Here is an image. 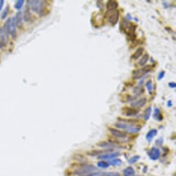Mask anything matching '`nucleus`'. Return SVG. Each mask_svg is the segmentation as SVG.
I'll return each instance as SVG.
<instances>
[{"label":"nucleus","instance_id":"1","mask_svg":"<svg viewBox=\"0 0 176 176\" xmlns=\"http://www.w3.org/2000/svg\"><path fill=\"white\" fill-rule=\"evenodd\" d=\"M115 126L117 128H120V129L125 130L127 132L131 133H135L139 132L141 129L140 126H136L134 124V122L131 121H124V122H118L115 124Z\"/></svg>","mask_w":176,"mask_h":176},{"label":"nucleus","instance_id":"2","mask_svg":"<svg viewBox=\"0 0 176 176\" xmlns=\"http://www.w3.org/2000/svg\"><path fill=\"white\" fill-rule=\"evenodd\" d=\"M31 10L35 13L39 14L42 16L45 11V2L35 0V1H29Z\"/></svg>","mask_w":176,"mask_h":176},{"label":"nucleus","instance_id":"3","mask_svg":"<svg viewBox=\"0 0 176 176\" xmlns=\"http://www.w3.org/2000/svg\"><path fill=\"white\" fill-rule=\"evenodd\" d=\"M4 27L5 28V29L6 30L7 32H8V34H10L12 37L13 38H15L16 37L17 32H16V21H15V18L13 17V18H9L8 20H7L6 21L5 24H4Z\"/></svg>","mask_w":176,"mask_h":176},{"label":"nucleus","instance_id":"4","mask_svg":"<svg viewBox=\"0 0 176 176\" xmlns=\"http://www.w3.org/2000/svg\"><path fill=\"white\" fill-rule=\"evenodd\" d=\"M97 170V168L95 166H94L93 165H84L82 166V167H80L79 169L75 171L76 174H78V175H86L88 174V173H92L93 171Z\"/></svg>","mask_w":176,"mask_h":176},{"label":"nucleus","instance_id":"5","mask_svg":"<svg viewBox=\"0 0 176 176\" xmlns=\"http://www.w3.org/2000/svg\"><path fill=\"white\" fill-rule=\"evenodd\" d=\"M105 18L108 19V21L112 25H115L119 20V12L117 11H107L106 13Z\"/></svg>","mask_w":176,"mask_h":176},{"label":"nucleus","instance_id":"6","mask_svg":"<svg viewBox=\"0 0 176 176\" xmlns=\"http://www.w3.org/2000/svg\"><path fill=\"white\" fill-rule=\"evenodd\" d=\"M152 66L151 65H146V66H144V67H142V69L137 70L134 72L133 74V78L135 79H139L141 78L144 75H145L146 74L149 73L151 71Z\"/></svg>","mask_w":176,"mask_h":176},{"label":"nucleus","instance_id":"7","mask_svg":"<svg viewBox=\"0 0 176 176\" xmlns=\"http://www.w3.org/2000/svg\"><path fill=\"white\" fill-rule=\"evenodd\" d=\"M8 33L5 28H0V49H3L6 46L8 40Z\"/></svg>","mask_w":176,"mask_h":176},{"label":"nucleus","instance_id":"8","mask_svg":"<svg viewBox=\"0 0 176 176\" xmlns=\"http://www.w3.org/2000/svg\"><path fill=\"white\" fill-rule=\"evenodd\" d=\"M148 155L149 158H150V159H151L152 160H156L160 158V151L158 149L153 147V148L149 151V152L148 153Z\"/></svg>","mask_w":176,"mask_h":176},{"label":"nucleus","instance_id":"9","mask_svg":"<svg viewBox=\"0 0 176 176\" xmlns=\"http://www.w3.org/2000/svg\"><path fill=\"white\" fill-rule=\"evenodd\" d=\"M139 110L136 109L134 108H129V107H124L122 110V113L126 116H135L138 113Z\"/></svg>","mask_w":176,"mask_h":176},{"label":"nucleus","instance_id":"10","mask_svg":"<svg viewBox=\"0 0 176 176\" xmlns=\"http://www.w3.org/2000/svg\"><path fill=\"white\" fill-rule=\"evenodd\" d=\"M109 131L112 134L113 136L117 138H124L126 136V133L120 131V130L113 129V128H109Z\"/></svg>","mask_w":176,"mask_h":176},{"label":"nucleus","instance_id":"11","mask_svg":"<svg viewBox=\"0 0 176 176\" xmlns=\"http://www.w3.org/2000/svg\"><path fill=\"white\" fill-rule=\"evenodd\" d=\"M120 153H107L104 154V155H102L99 156V159H102V160H110V159H114L117 157L120 156Z\"/></svg>","mask_w":176,"mask_h":176},{"label":"nucleus","instance_id":"12","mask_svg":"<svg viewBox=\"0 0 176 176\" xmlns=\"http://www.w3.org/2000/svg\"><path fill=\"white\" fill-rule=\"evenodd\" d=\"M118 6V2L115 0H109L107 3V11H114Z\"/></svg>","mask_w":176,"mask_h":176},{"label":"nucleus","instance_id":"13","mask_svg":"<svg viewBox=\"0 0 176 176\" xmlns=\"http://www.w3.org/2000/svg\"><path fill=\"white\" fill-rule=\"evenodd\" d=\"M30 4L29 2H27V6H26V10L24 12V20L25 21H30V18H31V14L30 12Z\"/></svg>","mask_w":176,"mask_h":176},{"label":"nucleus","instance_id":"14","mask_svg":"<svg viewBox=\"0 0 176 176\" xmlns=\"http://www.w3.org/2000/svg\"><path fill=\"white\" fill-rule=\"evenodd\" d=\"M15 18V21H16V26H18L19 28H20L22 26L23 23V13L21 11H19L17 13Z\"/></svg>","mask_w":176,"mask_h":176},{"label":"nucleus","instance_id":"15","mask_svg":"<svg viewBox=\"0 0 176 176\" xmlns=\"http://www.w3.org/2000/svg\"><path fill=\"white\" fill-rule=\"evenodd\" d=\"M146 103V98H144L140 99V100L136 101V102L132 103L131 106L133 107L141 108L142 107H144V106L145 105Z\"/></svg>","mask_w":176,"mask_h":176},{"label":"nucleus","instance_id":"16","mask_svg":"<svg viewBox=\"0 0 176 176\" xmlns=\"http://www.w3.org/2000/svg\"><path fill=\"white\" fill-rule=\"evenodd\" d=\"M158 134V131L156 129H151L147 133L146 136V140L150 142L153 138L155 136H156V135Z\"/></svg>","mask_w":176,"mask_h":176},{"label":"nucleus","instance_id":"17","mask_svg":"<svg viewBox=\"0 0 176 176\" xmlns=\"http://www.w3.org/2000/svg\"><path fill=\"white\" fill-rule=\"evenodd\" d=\"M153 117L158 122H161L163 120V117L162 113H160V109L158 107H155L154 109V113H153Z\"/></svg>","mask_w":176,"mask_h":176},{"label":"nucleus","instance_id":"18","mask_svg":"<svg viewBox=\"0 0 176 176\" xmlns=\"http://www.w3.org/2000/svg\"><path fill=\"white\" fill-rule=\"evenodd\" d=\"M134 168L131 166H129L123 171V174L124 176H135Z\"/></svg>","mask_w":176,"mask_h":176},{"label":"nucleus","instance_id":"19","mask_svg":"<svg viewBox=\"0 0 176 176\" xmlns=\"http://www.w3.org/2000/svg\"><path fill=\"white\" fill-rule=\"evenodd\" d=\"M143 53H144V48L139 47V49H137L136 50V51L134 53V54L133 55V56H132L133 59H137L139 57L141 56L142 54H143Z\"/></svg>","mask_w":176,"mask_h":176},{"label":"nucleus","instance_id":"20","mask_svg":"<svg viewBox=\"0 0 176 176\" xmlns=\"http://www.w3.org/2000/svg\"><path fill=\"white\" fill-rule=\"evenodd\" d=\"M149 54H147V53L144 54V56L141 58V59H139V64L140 65V66H144V65L146 64V62L149 61Z\"/></svg>","mask_w":176,"mask_h":176},{"label":"nucleus","instance_id":"21","mask_svg":"<svg viewBox=\"0 0 176 176\" xmlns=\"http://www.w3.org/2000/svg\"><path fill=\"white\" fill-rule=\"evenodd\" d=\"M108 164H109V165H112V166H120L122 164V161L120 160V159L114 158V159H112V160L108 162Z\"/></svg>","mask_w":176,"mask_h":176},{"label":"nucleus","instance_id":"22","mask_svg":"<svg viewBox=\"0 0 176 176\" xmlns=\"http://www.w3.org/2000/svg\"><path fill=\"white\" fill-rule=\"evenodd\" d=\"M151 111H152V108L151 107L147 108L145 111H144V120H146V121H148V120H149V118H150Z\"/></svg>","mask_w":176,"mask_h":176},{"label":"nucleus","instance_id":"23","mask_svg":"<svg viewBox=\"0 0 176 176\" xmlns=\"http://www.w3.org/2000/svg\"><path fill=\"white\" fill-rule=\"evenodd\" d=\"M120 173L117 172H106L100 173L98 176H120Z\"/></svg>","mask_w":176,"mask_h":176},{"label":"nucleus","instance_id":"24","mask_svg":"<svg viewBox=\"0 0 176 176\" xmlns=\"http://www.w3.org/2000/svg\"><path fill=\"white\" fill-rule=\"evenodd\" d=\"M98 166L100 168H107L108 167V166H109V164L105 161H100V162H98Z\"/></svg>","mask_w":176,"mask_h":176},{"label":"nucleus","instance_id":"25","mask_svg":"<svg viewBox=\"0 0 176 176\" xmlns=\"http://www.w3.org/2000/svg\"><path fill=\"white\" fill-rule=\"evenodd\" d=\"M146 87L148 89V91L149 94L152 93V90H153V84H152L151 81H149L146 83Z\"/></svg>","mask_w":176,"mask_h":176},{"label":"nucleus","instance_id":"26","mask_svg":"<svg viewBox=\"0 0 176 176\" xmlns=\"http://www.w3.org/2000/svg\"><path fill=\"white\" fill-rule=\"evenodd\" d=\"M24 2L23 0H18V2H16L15 4V8L18 9V10H20V9L22 8L23 6V4H24Z\"/></svg>","mask_w":176,"mask_h":176},{"label":"nucleus","instance_id":"27","mask_svg":"<svg viewBox=\"0 0 176 176\" xmlns=\"http://www.w3.org/2000/svg\"><path fill=\"white\" fill-rule=\"evenodd\" d=\"M139 158H140V157L138 156V155H136L134 157H133L131 159H129V164H133L135 162H136L137 161H138L139 160Z\"/></svg>","mask_w":176,"mask_h":176},{"label":"nucleus","instance_id":"28","mask_svg":"<svg viewBox=\"0 0 176 176\" xmlns=\"http://www.w3.org/2000/svg\"><path fill=\"white\" fill-rule=\"evenodd\" d=\"M8 12H9V7H8V6H7V7L5 8V10L4 11L3 13H2V20H4V19L6 18L7 15H8Z\"/></svg>","mask_w":176,"mask_h":176},{"label":"nucleus","instance_id":"29","mask_svg":"<svg viewBox=\"0 0 176 176\" xmlns=\"http://www.w3.org/2000/svg\"><path fill=\"white\" fill-rule=\"evenodd\" d=\"M165 71H161L160 73H159L158 75V80H160V79H162L164 77H165Z\"/></svg>","mask_w":176,"mask_h":176},{"label":"nucleus","instance_id":"30","mask_svg":"<svg viewBox=\"0 0 176 176\" xmlns=\"http://www.w3.org/2000/svg\"><path fill=\"white\" fill-rule=\"evenodd\" d=\"M162 143H163V138H162V137H160V138L156 140V142H155V144H157V145H159V146H161L162 144Z\"/></svg>","mask_w":176,"mask_h":176},{"label":"nucleus","instance_id":"31","mask_svg":"<svg viewBox=\"0 0 176 176\" xmlns=\"http://www.w3.org/2000/svg\"><path fill=\"white\" fill-rule=\"evenodd\" d=\"M168 86H169L171 88H175L176 84L175 82H170L169 84H168Z\"/></svg>","mask_w":176,"mask_h":176},{"label":"nucleus","instance_id":"32","mask_svg":"<svg viewBox=\"0 0 176 176\" xmlns=\"http://www.w3.org/2000/svg\"><path fill=\"white\" fill-rule=\"evenodd\" d=\"M4 2H4V0H1V1H0V11H2V8H3Z\"/></svg>","mask_w":176,"mask_h":176},{"label":"nucleus","instance_id":"33","mask_svg":"<svg viewBox=\"0 0 176 176\" xmlns=\"http://www.w3.org/2000/svg\"><path fill=\"white\" fill-rule=\"evenodd\" d=\"M172 105H173V104H172V101H171L169 100L168 102V104H167V106L168 107H172Z\"/></svg>","mask_w":176,"mask_h":176}]
</instances>
